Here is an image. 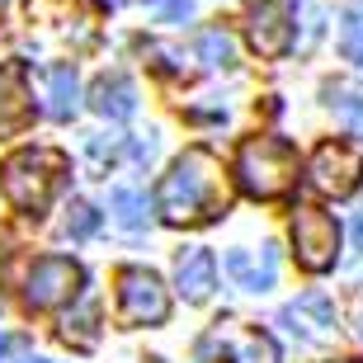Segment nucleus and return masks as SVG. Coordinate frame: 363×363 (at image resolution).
<instances>
[{
  "instance_id": "obj_17",
  "label": "nucleus",
  "mask_w": 363,
  "mask_h": 363,
  "mask_svg": "<svg viewBox=\"0 0 363 363\" xmlns=\"http://www.w3.org/2000/svg\"><path fill=\"white\" fill-rule=\"evenodd\" d=\"M194 48H199V62L208 71H227L231 62H236V43H231V33L222 24H213V28H203L199 33V43H194Z\"/></svg>"
},
{
  "instance_id": "obj_21",
  "label": "nucleus",
  "mask_w": 363,
  "mask_h": 363,
  "mask_svg": "<svg viewBox=\"0 0 363 363\" xmlns=\"http://www.w3.org/2000/svg\"><path fill=\"white\" fill-rule=\"evenodd\" d=\"M161 24H184L189 14H194V0H142Z\"/></svg>"
},
{
  "instance_id": "obj_23",
  "label": "nucleus",
  "mask_w": 363,
  "mask_h": 363,
  "mask_svg": "<svg viewBox=\"0 0 363 363\" xmlns=\"http://www.w3.org/2000/svg\"><path fill=\"white\" fill-rule=\"evenodd\" d=\"M10 354H24V335H10V330H0V363H10Z\"/></svg>"
},
{
  "instance_id": "obj_11",
  "label": "nucleus",
  "mask_w": 363,
  "mask_h": 363,
  "mask_svg": "<svg viewBox=\"0 0 363 363\" xmlns=\"http://www.w3.org/2000/svg\"><path fill=\"white\" fill-rule=\"evenodd\" d=\"M279 321L288 325L297 340H325L335 330V302L325 293H302L297 302H288V307L279 311Z\"/></svg>"
},
{
  "instance_id": "obj_22",
  "label": "nucleus",
  "mask_w": 363,
  "mask_h": 363,
  "mask_svg": "<svg viewBox=\"0 0 363 363\" xmlns=\"http://www.w3.org/2000/svg\"><path fill=\"white\" fill-rule=\"evenodd\" d=\"M359 38H363V0H354L350 14H345V48L359 43Z\"/></svg>"
},
{
  "instance_id": "obj_7",
  "label": "nucleus",
  "mask_w": 363,
  "mask_h": 363,
  "mask_svg": "<svg viewBox=\"0 0 363 363\" xmlns=\"http://www.w3.org/2000/svg\"><path fill=\"white\" fill-rule=\"evenodd\" d=\"M297 33V0H250L245 10V38L264 62L288 57Z\"/></svg>"
},
{
  "instance_id": "obj_4",
  "label": "nucleus",
  "mask_w": 363,
  "mask_h": 363,
  "mask_svg": "<svg viewBox=\"0 0 363 363\" xmlns=\"http://www.w3.org/2000/svg\"><path fill=\"white\" fill-rule=\"evenodd\" d=\"M203 363H279V345L269 330L245 321H217L199 345Z\"/></svg>"
},
{
  "instance_id": "obj_10",
  "label": "nucleus",
  "mask_w": 363,
  "mask_h": 363,
  "mask_svg": "<svg viewBox=\"0 0 363 363\" xmlns=\"http://www.w3.org/2000/svg\"><path fill=\"white\" fill-rule=\"evenodd\" d=\"M33 123V99H28V76L24 62L0 67V137H14Z\"/></svg>"
},
{
  "instance_id": "obj_1",
  "label": "nucleus",
  "mask_w": 363,
  "mask_h": 363,
  "mask_svg": "<svg viewBox=\"0 0 363 363\" xmlns=\"http://www.w3.org/2000/svg\"><path fill=\"white\" fill-rule=\"evenodd\" d=\"M231 208L227 170L208 147L179 151L156 184V213L170 227H208Z\"/></svg>"
},
{
  "instance_id": "obj_26",
  "label": "nucleus",
  "mask_w": 363,
  "mask_h": 363,
  "mask_svg": "<svg viewBox=\"0 0 363 363\" xmlns=\"http://www.w3.org/2000/svg\"><path fill=\"white\" fill-rule=\"evenodd\" d=\"M14 363H48V359H28V354H24V359H14Z\"/></svg>"
},
{
  "instance_id": "obj_5",
  "label": "nucleus",
  "mask_w": 363,
  "mask_h": 363,
  "mask_svg": "<svg viewBox=\"0 0 363 363\" xmlns=\"http://www.w3.org/2000/svg\"><path fill=\"white\" fill-rule=\"evenodd\" d=\"M81 283H85V269L67 255H43L28 264L24 274V302L33 311H57L81 297Z\"/></svg>"
},
{
  "instance_id": "obj_15",
  "label": "nucleus",
  "mask_w": 363,
  "mask_h": 363,
  "mask_svg": "<svg viewBox=\"0 0 363 363\" xmlns=\"http://www.w3.org/2000/svg\"><path fill=\"white\" fill-rule=\"evenodd\" d=\"M76 108H81L76 71H71V67H52V71H48V113L67 123V118H76Z\"/></svg>"
},
{
  "instance_id": "obj_2",
  "label": "nucleus",
  "mask_w": 363,
  "mask_h": 363,
  "mask_svg": "<svg viewBox=\"0 0 363 363\" xmlns=\"http://www.w3.org/2000/svg\"><path fill=\"white\" fill-rule=\"evenodd\" d=\"M67 179H71V161L67 151L57 147H24L0 161V194L14 213H28V217L48 213Z\"/></svg>"
},
{
  "instance_id": "obj_16",
  "label": "nucleus",
  "mask_w": 363,
  "mask_h": 363,
  "mask_svg": "<svg viewBox=\"0 0 363 363\" xmlns=\"http://www.w3.org/2000/svg\"><path fill=\"white\" fill-rule=\"evenodd\" d=\"M108 208H113V222H118L123 231H147L151 203H147L142 189H113V194H108Z\"/></svg>"
},
{
  "instance_id": "obj_12",
  "label": "nucleus",
  "mask_w": 363,
  "mask_h": 363,
  "mask_svg": "<svg viewBox=\"0 0 363 363\" xmlns=\"http://www.w3.org/2000/svg\"><path fill=\"white\" fill-rule=\"evenodd\" d=\"M175 288L184 293V302H208L217 288V259L203 245H189L175 255Z\"/></svg>"
},
{
  "instance_id": "obj_14",
  "label": "nucleus",
  "mask_w": 363,
  "mask_h": 363,
  "mask_svg": "<svg viewBox=\"0 0 363 363\" xmlns=\"http://www.w3.org/2000/svg\"><path fill=\"white\" fill-rule=\"evenodd\" d=\"M90 108L108 123L133 118L137 113V85L128 81L123 71H108V76H99V81L90 85Z\"/></svg>"
},
{
  "instance_id": "obj_3",
  "label": "nucleus",
  "mask_w": 363,
  "mask_h": 363,
  "mask_svg": "<svg viewBox=\"0 0 363 363\" xmlns=\"http://www.w3.org/2000/svg\"><path fill=\"white\" fill-rule=\"evenodd\" d=\"M297 170H302V161H297V147L288 137L274 133L245 137L241 151H236V184H241V194H250L259 203L288 199L297 184Z\"/></svg>"
},
{
  "instance_id": "obj_8",
  "label": "nucleus",
  "mask_w": 363,
  "mask_h": 363,
  "mask_svg": "<svg viewBox=\"0 0 363 363\" xmlns=\"http://www.w3.org/2000/svg\"><path fill=\"white\" fill-rule=\"evenodd\" d=\"M170 316V293L151 269H118V321L123 325H161Z\"/></svg>"
},
{
  "instance_id": "obj_28",
  "label": "nucleus",
  "mask_w": 363,
  "mask_h": 363,
  "mask_svg": "<svg viewBox=\"0 0 363 363\" xmlns=\"http://www.w3.org/2000/svg\"><path fill=\"white\" fill-rule=\"evenodd\" d=\"M335 363H354V359H335Z\"/></svg>"
},
{
  "instance_id": "obj_19",
  "label": "nucleus",
  "mask_w": 363,
  "mask_h": 363,
  "mask_svg": "<svg viewBox=\"0 0 363 363\" xmlns=\"http://www.w3.org/2000/svg\"><path fill=\"white\" fill-rule=\"evenodd\" d=\"M99 311H94V302H85L81 311H67V316H62V340H67V345H76V350H90L94 340H99Z\"/></svg>"
},
{
  "instance_id": "obj_25",
  "label": "nucleus",
  "mask_w": 363,
  "mask_h": 363,
  "mask_svg": "<svg viewBox=\"0 0 363 363\" xmlns=\"http://www.w3.org/2000/svg\"><path fill=\"white\" fill-rule=\"evenodd\" d=\"M350 57H354V62L363 67V43H350Z\"/></svg>"
},
{
  "instance_id": "obj_24",
  "label": "nucleus",
  "mask_w": 363,
  "mask_h": 363,
  "mask_svg": "<svg viewBox=\"0 0 363 363\" xmlns=\"http://www.w3.org/2000/svg\"><path fill=\"white\" fill-rule=\"evenodd\" d=\"M354 241H359V250H363V213L354 217Z\"/></svg>"
},
{
  "instance_id": "obj_13",
  "label": "nucleus",
  "mask_w": 363,
  "mask_h": 363,
  "mask_svg": "<svg viewBox=\"0 0 363 363\" xmlns=\"http://www.w3.org/2000/svg\"><path fill=\"white\" fill-rule=\"evenodd\" d=\"M227 279L245 293H269L279 279V255L269 245L264 250H227Z\"/></svg>"
},
{
  "instance_id": "obj_6",
  "label": "nucleus",
  "mask_w": 363,
  "mask_h": 363,
  "mask_svg": "<svg viewBox=\"0 0 363 363\" xmlns=\"http://www.w3.org/2000/svg\"><path fill=\"white\" fill-rule=\"evenodd\" d=\"M293 255L307 274L335 269L340 259V222L321 208H297L293 213Z\"/></svg>"
},
{
  "instance_id": "obj_18",
  "label": "nucleus",
  "mask_w": 363,
  "mask_h": 363,
  "mask_svg": "<svg viewBox=\"0 0 363 363\" xmlns=\"http://www.w3.org/2000/svg\"><path fill=\"white\" fill-rule=\"evenodd\" d=\"M325 104L335 108V118L363 133V85L359 81H330L325 85Z\"/></svg>"
},
{
  "instance_id": "obj_20",
  "label": "nucleus",
  "mask_w": 363,
  "mask_h": 363,
  "mask_svg": "<svg viewBox=\"0 0 363 363\" xmlns=\"http://www.w3.org/2000/svg\"><path fill=\"white\" fill-rule=\"evenodd\" d=\"M99 231V213H94V203H71L67 208V222H62V236H71V241H85V236H94Z\"/></svg>"
},
{
  "instance_id": "obj_27",
  "label": "nucleus",
  "mask_w": 363,
  "mask_h": 363,
  "mask_svg": "<svg viewBox=\"0 0 363 363\" xmlns=\"http://www.w3.org/2000/svg\"><path fill=\"white\" fill-rule=\"evenodd\" d=\"M104 5H123V0H104Z\"/></svg>"
},
{
  "instance_id": "obj_9",
  "label": "nucleus",
  "mask_w": 363,
  "mask_h": 363,
  "mask_svg": "<svg viewBox=\"0 0 363 363\" xmlns=\"http://www.w3.org/2000/svg\"><path fill=\"white\" fill-rule=\"evenodd\" d=\"M363 179V161L359 151L345 147V142H321L311 151V165H307V184L325 199H350Z\"/></svg>"
}]
</instances>
